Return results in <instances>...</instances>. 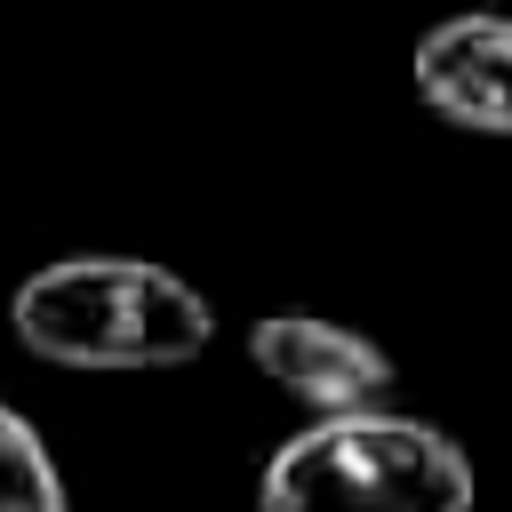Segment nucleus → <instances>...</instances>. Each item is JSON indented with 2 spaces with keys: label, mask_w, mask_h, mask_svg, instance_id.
I'll return each mask as SVG.
<instances>
[{
  "label": "nucleus",
  "mask_w": 512,
  "mask_h": 512,
  "mask_svg": "<svg viewBox=\"0 0 512 512\" xmlns=\"http://www.w3.org/2000/svg\"><path fill=\"white\" fill-rule=\"evenodd\" d=\"M8 328L56 368H184L208 352L216 312L192 280L144 256H56L8 296Z\"/></svg>",
  "instance_id": "1"
},
{
  "label": "nucleus",
  "mask_w": 512,
  "mask_h": 512,
  "mask_svg": "<svg viewBox=\"0 0 512 512\" xmlns=\"http://www.w3.org/2000/svg\"><path fill=\"white\" fill-rule=\"evenodd\" d=\"M472 496V456L440 424L392 408L288 432L256 480V512H472Z\"/></svg>",
  "instance_id": "2"
},
{
  "label": "nucleus",
  "mask_w": 512,
  "mask_h": 512,
  "mask_svg": "<svg viewBox=\"0 0 512 512\" xmlns=\"http://www.w3.org/2000/svg\"><path fill=\"white\" fill-rule=\"evenodd\" d=\"M248 360L264 384H280L296 408L312 416H360V408H392V352L344 320L320 312H272L248 328Z\"/></svg>",
  "instance_id": "3"
},
{
  "label": "nucleus",
  "mask_w": 512,
  "mask_h": 512,
  "mask_svg": "<svg viewBox=\"0 0 512 512\" xmlns=\"http://www.w3.org/2000/svg\"><path fill=\"white\" fill-rule=\"evenodd\" d=\"M408 80L464 136H512V8H456L416 32Z\"/></svg>",
  "instance_id": "4"
},
{
  "label": "nucleus",
  "mask_w": 512,
  "mask_h": 512,
  "mask_svg": "<svg viewBox=\"0 0 512 512\" xmlns=\"http://www.w3.org/2000/svg\"><path fill=\"white\" fill-rule=\"evenodd\" d=\"M0 512H72V496H64L40 432L8 400H0Z\"/></svg>",
  "instance_id": "5"
}]
</instances>
